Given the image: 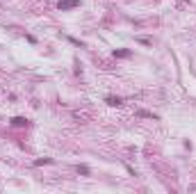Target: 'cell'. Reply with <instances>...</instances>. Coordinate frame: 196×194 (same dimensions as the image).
I'll return each mask as SVG.
<instances>
[{
  "mask_svg": "<svg viewBox=\"0 0 196 194\" xmlns=\"http://www.w3.org/2000/svg\"><path fill=\"white\" fill-rule=\"evenodd\" d=\"M80 7V0H60V9L66 12V9H75Z\"/></svg>",
  "mask_w": 196,
  "mask_h": 194,
  "instance_id": "6da1fadb",
  "label": "cell"
},
{
  "mask_svg": "<svg viewBox=\"0 0 196 194\" xmlns=\"http://www.w3.org/2000/svg\"><path fill=\"white\" fill-rule=\"evenodd\" d=\"M12 126H27V119H23V117H14V119H12Z\"/></svg>",
  "mask_w": 196,
  "mask_h": 194,
  "instance_id": "7a4b0ae2",
  "label": "cell"
},
{
  "mask_svg": "<svg viewBox=\"0 0 196 194\" xmlns=\"http://www.w3.org/2000/svg\"><path fill=\"white\" fill-rule=\"evenodd\" d=\"M105 100H107L110 105H121V98H119V96H107Z\"/></svg>",
  "mask_w": 196,
  "mask_h": 194,
  "instance_id": "3957f363",
  "label": "cell"
},
{
  "mask_svg": "<svg viewBox=\"0 0 196 194\" xmlns=\"http://www.w3.org/2000/svg\"><path fill=\"white\" fill-rule=\"evenodd\" d=\"M114 57H130V50H114Z\"/></svg>",
  "mask_w": 196,
  "mask_h": 194,
  "instance_id": "277c9868",
  "label": "cell"
},
{
  "mask_svg": "<svg viewBox=\"0 0 196 194\" xmlns=\"http://www.w3.org/2000/svg\"><path fill=\"white\" fill-rule=\"evenodd\" d=\"M139 117H148V119H157L153 112H144V110H139Z\"/></svg>",
  "mask_w": 196,
  "mask_h": 194,
  "instance_id": "5b68a950",
  "label": "cell"
},
{
  "mask_svg": "<svg viewBox=\"0 0 196 194\" xmlns=\"http://www.w3.org/2000/svg\"><path fill=\"white\" fill-rule=\"evenodd\" d=\"M50 162H53V160H50V158H43V160H37L34 164H50Z\"/></svg>",
  "mask_w": 196,
  "mask_h": 194,
  "instance_id": "8992f818",
  "label": "cell"
}]
</instances>
